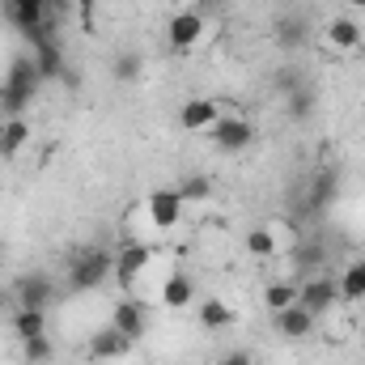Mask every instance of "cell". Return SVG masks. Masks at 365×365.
Segmentation results:
<instances>
[{
    "mask_svg": "<svg viewBox=\"0 0 365 365\" xmlns=\"http://www.w3.org/2000/svg\"><path fill=\"white\" fill-rule=\"evenodd\" d=\"M110 276H115V251L93 247V242L73 251V259H68V289H73V293H93V289H102Z\"/></svg>",
    "mask_w": 365,
    "mask_h": 365,
    "instance_id": "obj_1",
    "label": "cell"
},
{
    "mask_svg": "<svg viewBox=\"0 0 365 365\" xmlns=\"http://www.w3.org/2000/svg\"><path fill=\"white\" fill-rule=\"evenodd\" d=\"M208 136H212V149H221V153H242V149L255 145V123L242 119V115H221V119L208 128Z\"/></svg>",
    "mask_w": 365,
    "mask_h": 365,
    "instance_id": "obj_2",
    "label": "cell"
},
{
    "mask_svg": "<svg viewBox=\"0 0 365 365\" xmlns=\"http://www.w3.org/2000/svg\"><path fill=\"white\" fill-rule=\"evenodd\" d=\"M297 302H302L314 319H323V314L340 302V280H336V276H327V272L306 276V280L297 284Z\"/></svg>",
    "mask_w": 365,
    "mask_h": 365,
    "instance_id": "obj_3",
    "label": "cell"
},
{
    "mask_svg": "<svg viewBox=\"0 0 365 365\" xmlns=\"http://www.w3.org/2000/svg\"><path fill=\"white\" fill-rule=\"evenodd\" d=\"M149 264H153V251L145 242H123L115 251V284L136 289V280H140V272H149Z\"/></svg>",
    "mask_w": 365,
    "mask_h": 365,
    "instance_id": "obj_4",
    "label": "cell"
},
{
    "mask_svg": "<svg viewBox=\"0 0 365 365\" xmlns=\"http://www.w3.org/2000/svg\"><path fill=\"white\" fill-rule=\"evenodd\" d=\"M13 297L17 306H30V310H47L56 302V280L47 272H21L13 280Z\"/></svg>",
    "mask_w": 365,
    "mask_h": 365,
    "instance_id": "obj_5",
    "label": "cell"
},
{
    "mask_svg": "<svg viewBox=\"0 0 365 365\" xmlns=\"http://www.w3.org/2000/svg\"><path fill=\"white\" fill-rule=\"evenodd\" d=\"M200 38H204V13H200V9H179V13L166 21V43H170V51H191Z\"/></svg>",
    "mask_w": 365,
    "mask_h": 365,
    "instance_id": "obj_6",
    "label": "cell"
},
{
    "mask_svg": "<svg viewBox=\"0 0 365 365\" xmlns=\"http://www.w3.org/2000/svg\"><path fill=\"white\" fill-rule=\"evenodd\" d=\"M145 212H149V221H153L158 230H175L182 221V212H187V204H182V195L175 187H158V191H149Z\"/></svg>",
    "mask_w": 365,
    "mask_h": 365,
    "instance_id": "obj_7",
    "label": "cell"
},
{
    "mask_svg": "<svg viewBox=\"0 0 365 365\" xmlns=\"http://www.w3.org/2000/svg\"><path fill=\"white\" fill-rule=\"evenodd\" d=\"M86 353H90V361H123V357L132 353V340H128L115 323H106V327H98L90 336Z\"/></svg>",
    "mask_w": 365,
    "mask_h": 365,
    "instance_id": "obj_8",
    "label": "cell"
},
{
    "mask_svg": "<svg viewBox=\"0 0 365 365\" xmlns=\"http://www.w3.org/2000/svg\"><path fill=\"white\" fill-rule=\"evenodd\" d=\"M314 314L302 306V302H293V306H284V310H276L272 314V331L280 340H306V336H314Z\"/></svg>",
    "mask_w": 365,
    "mask_h": 365,
    "instance_id": "obj_9",
    "label": "cell"
},
{
    "mask_svg": "<svg viewBox=\"0 0 365 365\" xmlns=\"http://www.w3.org/2000/svg\"><path fill=\"white\" fill-rule=\"evenodd\" d=\"M110 323H115V327L136 344V340L149 331V306H145V302H136V297H123V302H115Z\"/></svg>",
    "mask_w": 365,
    "mask_h": 365,
    "instance_id": "obj_10",
    "label": "cell"
},
{
    "mask_svg": "<svg viewBox=\"0 0 365 365\" xmlns=\"http://www.w3.org/2000/svg\"><path fill=\"white\" fill-rule=\"evenodd\" d=\"M221 119V106L212 98H187L179 106V128L182 132H208Z\"/></svg>",
    "mask_w": 365,
    "mask_h": 365,
    "instance_id": "obj_11",
    "label": "cell"
},
{
    "mask_svg": "<svg viewBox=\"0 0 365 365\" xmlns=\"http://www.w3.org/2000/svg\"><path fill=\"white\" fill-rule=\"evenodd\" d=\"M4 86H13V90H26V93H38L43 90V73H38V64H34V56H13L9 60V73H4Z\"/></svg>",
    "mask_w": 365,
    "mask_h": 365,
    "instance_id": "obj_12",
    "label": "cell"
},
{
    "mask_svg": "<svg viewBox=\"0 0 365 365\" xmlns=\"http://www.w3.org/2000/svg\"><path fill=\"white\" fill-rule=\"evenodd\" d=\"M30 56H34V64H38L43 81H64L68 64H64V51H60V43H38Z\"/></svg>",
    "mask_w": 365,
    "mask_h": 365,
    "instance_id": "obj_13",
    "label": "cell"
},
{
    "mask_svg": "<svg viewBox=\"0 0 365 365\" xmlns=\"http://www.w3.org/2000/svg\"><path fill=\"white\" fill-rule=\"evenodd\" d=\"M13 336L17 340H34V336H47V310H30V306H17L13 319H9Z\"/></svg>",
    "mask_w": 365,
    "mask_h": 365,
    "instance_id": "obj_14",
    "label": "cell"
},
{
    "mask_svg": "<svg viewBox=\"0 0 365 365\" xmlns=\"http://www.w3.org/2000/svg\"><path fill=\"white\" fill-rule=\"evenodd\" d=\"M336 191H340L336 175H331V170H319V175L310 179V187H306V212H323V208L336 200Z\"/></svg>",
    "mask_w": 365,
    "mask_h": 365,
    "instance_id": "obj_15",
    "label": "cell"
},
{
    "mask_svg": "<svg viewBox=\"0 0 365 365\" xmlns=\"http://www.w3.org/2000/svg\"><path fill=\"white\" fill-rule=\"evenodd\" d=\"M191 297H195V280L187 272H170L166 276V284H162V306L166 310H182V306H191Z\"/></svg>",
    "mask_w": 365,
    "mask_h": 365,
    "instance_id": "obj_16",
    "label": "cell"
},
{
    "mask_svg": "<svg viewBox=\"0 0 365 365\" xmlns=\"http://www.w3.org/2000/svg\"><path fill=\"white\" fill-rule=\"evenodd\" d=\"M327 43H331L336 51H357V47H361V26H357L353 17H331V21H327Z\"/></svg>",
    "mask_w": 365,
    "mask_h": 365,
    "instance_id": "obj_17",
    "label": "cell"
},
{
    "mask_svg": "<svg viewBox=\"0 0 365 365\" xmlns=\"http://www.w3.org/2000/svg\"><path fill=\"white\" fill-rule=\"evenodd\" d=\"M276 38H280V47H284V51H297V47H306V38H310V26H306V17H297V13H284V17L276 21Z\"/></svg>",
    "mask_w": 365,
    "mask_h": 365,
    "instance_id": "obj_18",
    "label": "cell"
},
{
    "mask_svg": "<svg viewBox=\"0 0 365 365\" xmlns=\"http://www.w3.org/2000/svg\"><path fill=\"white\" fill-rule=\"evenodd\" d=\"M234 306L230 302H221V297H208L204 306H200V327L204 331H225V327H234Z\"/></svg>",
    "mask_w": 365,
    "mask_h": 365,
    "instance_id": "obj_19",
    "label": "cell"
},
{
    "mask_svg": "<svg viewBox=\"0 0 365 365\" xmlns=\"http://www.w3.org/2000/svg\"><path fill=\"white\" fill-rule=\"evenodd\" d=\"M26 140H30V123H26V119H4V123H0V158L21 153Z\"/></svg>",
    "mask_w": 365,
    "mask_h": 365,
    "instance_id": "obj_20",
    "label": "cell"
},
{
    "mask_svg": "<svg viewBox=\"0 0 365 365\" xmlns=\"http://www.w3.org/2000/svg\"><path fill=\"white\" fill-rule=\"evenodd\" d=\"M340 302H365V259H353L344 272H340Z\"/></svg>",
    "mask_w": 365,
    "mask_h": 365,
    "instance_id": "obj_21",
    "label": "cell"
},
{
    "mask_svg": "<svg viewBox=\"0 0 365 365\" xmlns=\"http://www.w3.org/2000/svg\"><path fill=\"white\" fill-rule=\"evenodd\" d=\"M314 106H319V93L310 90V86H302V90L284 93V115H289L293 123H306V119L314 115Z\"/></svg>",
    "mask_w": 365,
    "mask_h": 365,
    "instance_id": "obj_22",
    "label": "cell"
},
{
    "mask_svg": "<svg viewBox=\"0 0 365 365\" xmlns=\"http://www.w3.org/2000/svg\"><path fill=\"white\" fill-rule=\"evenodd\" d=\"M140 73H145V60H140L136 51H119V56L110 60V77H115L119 86H136Z\"/></svg>",
    "mask_w": 365,
    "mask_h": 365,
    "instance_id": "obj_23",
    "label": "cell"
},
{
    "mask_svg": "<svg viewBox=\"0 0 365 365\" xmlns=\"http://www.w3.org/2000/svg\"><path fill=\"white\" fill-rule=\"evenodd\" d=\"M297 302V280H268L264 284V306L268 310H284V306H293Z\"/></svg>",
    "mask_w": 365,
    "mask_h": 365,
    "instance_id": "obj_24",
    "label": "cell"
},
{
    "mask_svg": "<svg viewBox=\"0 0 365 365\" xmlns=\"http://www.w3.org/2000/svg\"><path fill=\"white\" fill-rule=\"evenodd\" d=\"M182 195V204H204V200H212V179L208 175H187V179H179V187H175Z\"/></svg>",
    "mask_w": 365,
    "mask_h": 365,
    "instance_id": "obj_25",
    "label": "cell"
},
{
    "mask_svg": "<svg viewBox=\"0 0 365 365\" xmlns=\"http://www.w3.org/2000/svg\"><path fill=\"white\" fill-rule=\"evenodd\" d=\"M38 93H26V90H13V86H0V115L4 119H21L26 106L34 102Z\"/></svg>",
    "mask_w": 365,
    "mask_h": 365,
    "instance_id": "obj_26",
    "label": "cell"
},
{
    "mask_svg": "<svg viewBox=\"0 0 365 365\" xmlns=\"http://www.w3.org/2000/svg\"><path fill=\"white\" fill-rule=\"evenodd\" d=\"M247 251H251L255 259H272L276 251H280V242H276V234H272V230L255 225V230H247Z\"/></svg>",
    "mask_w": 365,
    "mask_h": 365,
    "instance_id": "obj_27",
    "label": "cell"
},
{
    "mask_svg": "<svg viewBox=\"0 0 365 365\" xmlns=\"http://www.w3.org/2000/svg\"><path fill=\"white\" fill-rule=\"evenodd\" d=\"M21 357L30 365H47L56 357V344H51V336H34V340H21Z\"/></svg>",
    "mask_w": 365,
    "mask_h": 365,
    "instance_id": "obj_28",
    "label": "cell"
},
{
    "mask_svg": "<svg viewBox=\"0 0 365 365\" xmlns=\"http://www.w3.org/2000/svg\"><path fill=\"white\" fill-rule=\"evenodd\" d=\"M293 259H297V268H302V272H306V276L323 272V247H314V242H302Z\"/></svg>",
    "mask_w": 365,
    "mask_h": 365,
    "instance_id": "obj_29",
    "label": "cell"
},
{
    "mask_svg": "<svg viewBox=\"0 0 365 365\" xmlns=\"http://www.w3.org/2000/svg\"><path fill=\"white\" fill-rule=\"evenodd\" d=\"M221 365H255V357H251V349H230L221 357Z\"/></svg>",
    "mask_w": 365,
    "mask_h": 365,
    "instance_id": "obj_30",
    "label": "cell"
},
{
    "mask_svg": "<svg viewBox=\"0 0 365 365\" xmlns=\"http://www.w3.org/2000/svg\"><path fill=\"white\" fill-rule=\"evenodd\" d=\"M77 9H81V17L90 21V17H93V9H98V0H77Z\"/></svg>",
    "mask_w": 365,
    "mask_h": 365,
    "instance_id": "obj_31",
    "label": "cell"
},
{
    "mask_svg": "<svg viewBox=\"0 0 365 365\" xmlns=\"http://www.w3.org/2000/svg\"><path fill=\"white\" fill-rule=\"evenodd\" d=\"M349 4H353V9H365V0H349Z\"/></svg>",
    "mask_w": 365,
    "mask_h": 365,
    "instance_id": "obj_32",
    "label": "cell"
},
{
    "mask_svg": "<svg viewBox=\"0 0 365 365\" xmlns=\"http://www.w3.org/2000/svg\"><path fill=\"white\" fill-rule=\"evenodd\" d=\"M51 4H60V0H51Z\"/></svg>",
    "mask_w": 365,
    "mask_h": 365,
    "instance_id": "obj_33",
    "label": "cell"
},
{
    "mask_svg": "<svg viewBox=\"0 0 365 365\" xmlns=\"http://www.w3.org/2000/svg\"><path fill=\"white\" fill-rule=\"evenodd\" d=\"M47 365H51V361H47Z\"/></svg>",
    "mask_w": 365,
    "mask_h": 365,
    "instance_id": "obj_34",
    "label": "cell"
}]
</instances>
